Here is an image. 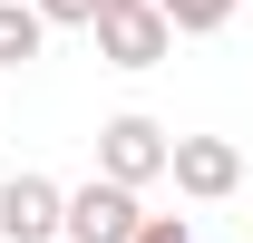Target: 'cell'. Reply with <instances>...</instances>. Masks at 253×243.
<instances>
[{
	"instance_id": "9c48e42d",
	"label": "cell",
	"mask_w": 253,
	"mask_h": 243,
	"mask_svg": "<svg viewBox=\"0 0 253 243\" xmlns=\"http://www.w3.org/2000/svg\"><path fill=\"white\" fill-rule=\"evenodd\" d=\"M136 243H195L185 214H136Z\"/></svg>"
},
{
	"instance_id": "52a82bcc",
	"label": "cell",
	"mask_w": 253,
	"mask_h": 243,
	"mask_svg": "<svg viewBox=\"0 0 253 243\" xmlns=\"http://www.w3.org/2000/svg\"><path fill=\"white\" fill-rule=\"evenodd\" d=\"M166 20H175V39H214L224 20H234V10H244V0H156Z\"/></svg>"
},
{
	"instance_id": "8992f818",
	"label": "cell",
	"mask_w": 253,
	"mask_h": 243,
	"mask_svg": "<svg viewBox=\"0 0 253 243\" xmlns=\"http://www.w3.org/2000/svg\"><path fill=\"white\" fill-rule=\"evenodd\" d=\"M49 49V20H39V0H0V68H30Z\"/></svg>"
},
{
	"instance_id": "5b68a950",
	"label": "cell",
	"mask_w": 253,
	"mask_h": 243,
	"mask_svg": "<svg viewBox=\"0 0 253 243\" xmlns=\"http://www.w3.org/2000/svg\"><path fill=\"white\" fill-rule=\"evenodd\" d=\"M166 175H175V195H195V204H224V195L244 185V146H234V136H175Z\"/></svg>"
},
{
	"instance_id": "ba28073f",
	"label": "cell",
	"mask_w": 253,
	"mask_h": 243,
	"mask_svg": "<svg viewBox=\"0 0 253 243\" xmlns=\"http://www.w3.org/2000/svg\"><path fill=\"white\" fill-rule=\"evenodd\" d=\"M107 10H136V0H39V20H49V30H97Z\"/></svg>"
},
{
	"instance_id": "7a4b0ae2",
	"label": "cell",
	"mask_w": 253,
	"mask_h": 243,
	"mask_svg": "<svg viewBox=\"0 0 253 243\" xmlns=\"http://www.w3.org/2000/svg\"><path fill=\"white\" fill-rule=\"evenodd\" d=\"M88 39H97V59H107V68H166V59H175V20H166L156 0H136V10H107Z\"/></svg>"
},
{
	"instance_id": "3957f363",
	"label": "cell",
	"mask_w": 253,
	"mask_h": 243,
	"mask_svg": "<svg viewBox=\"0 0 253 243\" xmlns=\"http://www.w3.org/2000/svg\"><path fill=\"white\" fill-rule=\"evenodd\" d=\"M166 156H175V136H166L156 117H136V107L97 126V175H117V185H156Z\"/></svg>"
},
{
	"instance_id": "6da1fadb",
	"label": "cell",
	"mask_w": 253,
	"mask_h": 243,
	"mask_svg": "<svg viewBox=\"0 0 253 243\" xmlns=\"http://www.w3.org/2000/svg\"><path fill=\"white\" fill-rule=\"evenodd\" d=\"M0 243H68V185H49L39 165L0 185Z\"/></svg>"
},
{
	"instance_id": "277c9868",
	"label": "cell",
	"mask_w": 253,
	"mask_h": 243,
	"mask_svg": "<svg viewBox=\"0 0 253 243\" xmlns=\"http://www.w3.org/2000/svg\"><path fill=\"white\" fill-rule=\"evenodd\" d=\"M136 185L117 175H88V185H68V243H136Z\"/></svg>"
}]
</instances>
